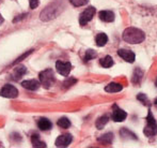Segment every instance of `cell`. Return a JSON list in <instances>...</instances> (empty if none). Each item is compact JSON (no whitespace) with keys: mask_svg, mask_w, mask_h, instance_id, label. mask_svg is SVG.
<instances>
[{"mask_svg":"<svg viewBox=\"0 0 157 148\" xmlns=\"http://www.w3.org/2000/svg\"><path fill=\"white\" fill-rule=\"evenodd\" d=\"M145 39V34L141 29L136 27H128L123 32V40L129 44L142 43Z\"/></svg>","mask_w":157,"mask_h":148,"instance_id":"cell-1","label":"cell"},{"mask_svg":"<svg viewBox=\"0 0 157 148\" xmlns=\"http://www.w3.org/2000/svg\"><path fill=\"white\" fill-rule=\"evenodd\" d=\"M62 11V6H59L58 2H55V3H52L50 6H48L47 8H45L43 11H42L41 17L42 21L44 22H48V21H52V19L56 18L59 14L61 13Z\"/></svg>","mask_w":157,"mask_h":148,"instance_id":"cell-2","label":"cell"},{"mask_svg":"<svg viewBox=\"0 0 157 148\" xmlns=\"http://www.w3.org/2000/svg\"><path fill=\"white\" fill-rule=\"evenodd\" d=\"M39 79L41 82V85H43V87L46 88V89L52 87L55 84V82H56L54 71L52 69H46L44 71H42L39 74Z\"/></svg>","mask_w":157,"mask_h":148,"instance_id":"cell-3","label":"cell"},{"mask_svg":"<svg viewBox=\"0 0 157 148\" xmlns=\"http://www.w3.org/2000/svg\"><path fill=\"white\" fill-rule=\"evenodd\" d=\"M143 133L145 136H154L157 134V122L154 119V116L151 111H149L147 116V126H145Z\"/></svg>","mask_w":157,"mask_h":148,"instance_id":"cell-4","label":"cell"},{"mask_svg":"<svg viewBox=\"0 0 157 148\" xmlns=\"http://www.w3.org/2000/svg\"><path fill=\"white\" fill-rule=\"evenodd\" d=\"M95 13H96V10H95L94 6H89V8H87L81 13L80 16H79V24H80L81 26L87 25L90 21H92Z\"/></svg>","mask_w":157,"mask_h":148,"instance_id":"cell-5","label":"cell"},{"mask_svg":"<svg viewBox=\"0 0 157 148\" xmlns=\"http://www.w3.org/2000/svg\"><path fill=\"white\" fill-rule=\"evenodd\" d=\"M0 96L3 98H9V99H14L18 96V90L16 89V87H14L13 85L6 84L0 90Z\"/></svg>","mask_w":157,"mask_h":148,"instance_id":"cell-6","label":"cell"},{"mask_svg":"<svg viewBox=\"0 0 157 148\" xmlns=\"http://www.w3.org/2000/svg\"><path fill=\"white\" fill-rule=\"evenodd\" d=\"M126 117H127V113L125 111L120 109L117 104H114L112 106V114H111L112 120L116 121V122H122V121H124L126 119Z\"/></svg>","mask_w":157,"mask_h":148,"instance_id":"cell-7","label":"cell"},{"mask_svg":"<svg viewBox=\"0 0 157 148\" xmlns=\"http://www.w3.org/2000/svg\"><path fill=\"white\" fill-rule=\"evenodd\" d=\"M56 69L59 74L63 75V76H67L70 74L71 70H72V65L68 61H57L56 62Z\"/></svg>","mask_w":157,"mask_h":148,"instance_id":"cell-8","label":"cell"},{"mask_svg":"<svg viewBox=\"0 0 157 148\" xmlns=\"http://www.w3.org/2000/svg\"><path fill=\"white\" fill-rule=\"evenodd\" d=\"M118 55L121 57L122 59H124L126 62L132 63L136 59V55L129 50H126V48H120L118 50Z\"/></svg>","mask_w":157,"mask_h":148,"instance_id":"cell-9","label":"cell"},{"mask_svg":"<svg viewBox=\"0 0 157 148\" xmlns=\"http://www.w3.org/2000/svg\"><path fill=\"white\" fill-rule=\"evenodd\" d=\"M73 141V136L71 134H63L60 135L55 142V145L57 147H67L68 145L72 143Z\"/></svg>","mask_w":157,"mask_h":148,"instance_id":"cell-10","label":"cell"},{"mask_svg":"<svg viewBox=\"0 0 157 148\" xmlns=\"http://www.w3.org/2000/svg\"><path fill=\"white\" fill-rule=\"evenodd\" d=\"M40 85H41V82L36 81V79H28V81H24L23 83H21V86H23L25 89L31 90V91H34V90L39 89Z\"/></svg>","mask_w":157,"mask_h":148,"instance_id":"cell-11","label":"cell"},{"mask_svg":"<svg viewBox=\"0 0 157 148\" xmlns=\"http://www.w3.org/2000/svg\"><path fill=\"white\" fill-rule=\"evenodd\" d=\"M98 16L101 21L105 22V23H111L114 21V13L109 10H103L98 13Z\"/></svg>","mask_w":157,"mask_h":148,"instance_id":"cell-12","label":"cell"},{"mask_svg":"<svg viewBox=\"0 0 157 148\" xmlns=\"http://www.w3.org/2000/svg\"><path fill=\"white\" fill-rule=\"evenodd\" d=\"M26 72H27V69H26L25 66H18V67L15 68L14 71H13L12 79H15V81H17V79L21 78L23 75H25Z\"/></svg>","mask_w":157,"mask_h":148,"instance_id":"cell-13","label":"cell"},{"mask_svg":"<svg viewBox=\"0 0 157 148\" xmlns=\"http://www.w3.org/2000/svg\"><path fill=\"white\" fill-rule=\"evenodd\" d=\"M37 127L42 131H48V130L52 129V125L50 122V120H48L47 118H41L37 121Z\"/></svg>","mask_w":157,"mask_h":148,"instance_id":"cell-14","label":"cell"},{"mask_svg":"<svg viewBox=\"0 0 157 148\" xmlns=\"http://www.w3.org/2000/svg\"><path fill=\"white\" fill-rule=\"evenodd\" d=\"M107 42H108V37L106 34L101 32V34H98L95 37V44H96L97 46H99V47L105 46L106 44H107Z\"/></svg>","mask_w":157,"mask_h":148,"instance_id":"cell-15","label":"cell"},{"mask_svg":"<svg viewBox=\"0 0 157 148\" xmlns=\"http://www.w3.org/2000/svg\"><path fill=\"white\" fill-rule=\"evenodd\" d=\"M122 88L123 87H122V85H121V84H119V83H110L105 87V91L113 94V92L121 91V90H122Z\"/></svg>","mask_w":157,"mask_h":148,"instance_id":"cell-16","label":"cell"},{"mask_svg":"<svg viewBox=\"0 0 157 148\" xmlns=\"http://www.w3.org/2000/svg\"><path fill=\"white\" fill-rule=\"evenodd\" d=\"M108 121H109V116H108V115H103V116L99 117V118L96 120L95 126H96V128L98 130H101L106 125H107Z\"/></svg>","mask_w":157,"mask_h":148,"instance_id":"cell-17","label":"cell"},{"mask_svg":"<svg viewBox=\"0 0 157 148\" xmlns=\"http://www.w3.org/2000/svg\"><path fill=\"white\" fill-rule=\"evenodd\" d=\"M99 65L103 68H110L113 66V59L110 56H105L99 59Z\"/></svg>","mask_w":157,"mask_h":148,"instance_id":"cell-18","label":"cell"},{"mask_svg":"<svg viewBox=\"0 0 157 148\" xmlns=\"http://www.w3.org/2000/svg\"><path fill=\"white\" fill-rule=\"evenodd\" d=\"M31 143H32L33 147H43V148L46 147V144L40 140V136L37 135V134H33L31 136Z\"/></svg>","mask_w":157,"mask_h":148,"instance_id":"cell-19","label":"cell"},{"mask_svg":"<svg viewBox=\"0 0 157 148\" xmlns=\"http://www.w3.org/2000/svg\"><path fill=\"white\" fill-rule=\"evenodd\" d=\"M112 140H113V134L112 133H106L101 135V138H98V142H101V144H111Z\"/></svg>","mask_w":157,"mask_h":148,"instance_id":"cell-20","label":"cell"},{"mask_svg":"<svg viewBox=\"0 0 157 148\" xmlns=\"http://www.w3.org/2000/svg\"><path fill=\"white\" fill-rule=\"evenodd\" d=\"M142 75H143V72L141 71L140 69H138V68H137V69L134 71V74H132V83L138 84L139 82L141 81V78H142Z\"/></svg>","mask_w":157,"mask_h":148,"instance_id":"cell-21","label":"cell"},{"mask_svg":"<svg viewBox=\"0 0 157 148\" xmlns=\"http://www.w3.org/2000/svg\"><path fill=\"white\" fill-rule=\"evenodd\" d=\"M57 125L60 128H62V129H67V128L71 127V121L66 117H62V118H60L57 121Z\"/></svg>","mask_w":157,"mask_h":148,"instance_id":"cell-22","label":"cell"},{"mask_svg":"<svg viewBox=\"0 0 157 148\" xmlns=\"http://www.w3.org/2000/svg\"><path fill=\"white\" fill-rule=\"evenodd\" d=\"M96 52L93 50H88L86 52V55H85V61H89V60H92L96 57Z\"/></svg>","mask_w":157,"mask_h":148,"instance_id":"cell-23","label":"cell"},{"mask_svg":"<svg viewBox=\"0 0 157 148\" xmlns=\"http://www.w3.org/2000/svg\"><path fill=\"white\" fill-rule=\"evenodd\" d=\"M76 82H77L76 78H73V77H67V78L63 82V87L64 88H68V87H71V86L74 85Z\"/></svg>","mask_w":157,"mask_h":148,"instance_id":"cell-24","label":"cell"},{"mask_svg":"<svg viewBox=\"0 0 157 148\" xmlns=\"http://www.w3.org/2000/svg\"><path fill=\"white\" fill-rule=\"evenodd\" d=\"M74 6H82L89 2V0H68Z\"/></svg>","mask_w":157,"mask_h":148,"instance_id":"cell-25","label":"cell"},{"mask_svg":"<svg viewBox=\"0 0 157 148\" xmlns=\"http://www.w3.org/2000/svg\"><path fill=\"white\" fill-rule=\"evenodd\" d=\"M137 99H138L140 102H142L144 105H147V102H149V99H147V97L145 96L144 94H139L138 96H137Z\"/></svg>","mask_w":157,"mask_h":148,"instance_id":"cell-26","label":"cell"},{"mask_svg":"<svg viewBox=\"0 0 157 148\" xmlns=\"http://www.w3.org/2000/svg\"><path fill=\"white\" fill-rule=\"evenodd\" d=\"M33 52V50H29V52H27V53H25V54H24L23 55V56H21V57H19V58L18 59H17V60L16 61H15V62H14V65H16V63H18V62H21V60H24V58H26V57H28V56H29V55L30 54H31V53Z\"/></svg>","mask_w":157,"mask_h":148,"instance_id":"cell-27","label":"cell"},{"mask_svg":"<svg viewBox=\"0 0 157 148\" xmlns=\"http://www.w3.org/2000/svg\"><path fill=\"white\" fill-rule=\"evenodd\" d=\"M29 6L30 9H36L39 6V0H29Z\"/></svg>","mask_w":157,"mask_h":148,"instance_id":"cell-28","label":"cell"},{"mask_svg":"<svg viewBox=\"0 0 157 148\" xmlns=\"http://www.w3.org/2000/svg\"><path fill=\"white\" fill-rule=\"evenodd\" d=\"M26 15H27V14H21V15H18V16H17L16 18L13 19V23H17V22L21 21V18L24 19V18H25V17H26Z\"/></svg>","mask_w":157,"mask_h":148,"instance_id":"cell-29","label":"cell"},{"mask_svg":"<svg viewBox=\"0 0 157 148\" xmlns=\"http://www.w3.org/2000/svg\"><path fill=\"white\" fill-rule=\"evenodd\" d=\"M4 22V19H3V17L1 16V14H0V25H2V23Z\"/></svg>","mask_w":157,"mask_h":148,"instance_id":"cell-30","label":"cell"},{"mask_svg":"<svg viewBox=\"0 0 157 148\" xmlns=\"http://www.w3.org/2000/svg\"><path fill=\"white\" fill-rule=\"evenodd\" d=\"M155 85H156V87H157V79H156V82H155Z\"/></svg>","mask_w":157,"mask_h":148,"instance_id":"cell-31","label":"cell"},{"mask_svg":"<svg viewBox=\"0 0 157 148\" xmlns=\"http://www.w3.org/2000/svg\"><path fill=\"white\" fill-rule=\"evenodd\" d=\"M155 104H157V99H156V100H155Z\"/></svg>","mask_w":157,"mask_h":148,"instance_id":"cell-32","label":"cell"}]
</instances>
